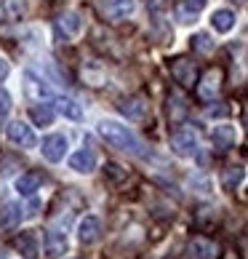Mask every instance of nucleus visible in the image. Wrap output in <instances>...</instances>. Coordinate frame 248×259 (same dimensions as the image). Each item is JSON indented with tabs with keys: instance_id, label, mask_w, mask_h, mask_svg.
<instances>
[{
	"instance_id": "nucleus-14",
	"label": "nucleus",
	"mask_w": 248,
	"mask_h": 259,
	"mask_svg": "<svg viewBox=\"0 0 248 259\" xmlns=\"http://www.w3.org/2000/svg\"><path fill=\"white\" fill-rule=\"evenodd\" d=\"M118 110L126 115L128 120H144V115H147V104L141 97H128V99H123L118 104Z\"/></svg>"
},
{
	"instance_id": "nucleus-20",
	"label": "nucleus",
	"mask_w": 248,
	"mask_h": 259,
	"mask_svg": "<svg viewBox=\"0 0 248 259\" xmlns=\"http://www.w3.org/2000/svg\"><path fill=\"white\" fill-rule=\"evenodd\" d=\"M184 115H187V102H184L182 94L174 91L168 97V118L174 120V123H179V120H184Z\"/></svg>"
},
{
	"instance_id": "nucleus-8",
	"label": "nucleus",
	"mask_w": 248,
	"mask_h": 259,
	"mask_svg": "<svg viewBox=\"0 0 248 259\" xmlns=\"http://www.w3.org/2000/svg\"><path fill=\"white\" fill-rule=\"evenodd\" d=\"M70 168H72V171H78V174H91V171L96 168V152L88 150V147H83V150H78V152H72Z\"/></svg>"
},
{
	"instance_id": "nucleus-15",
	"label": "nucleus",
	"mask_w": 248,
	"mask_h": 259,
	"mask_svg": "<svg viewBox=\"0 0 248 259\" xmlns=\"http://www.w3.org/2000/svg\"><path fill=\"white\" fill-rule=\"evenodd\" d=\"M235 139H237V131H235V126H227V123L214 126V131H211V142L219 150H230L235 145Z\"/></svg>"
},
{
	"instance_id": "nucleus-9",
	"label": "nucleus",
	"mask_w": 248,
	"mask_h": 259,
	"mask_svg": "<svg viewBox=\"0 0 248 259\" xmlns=\"http://www.w3.org/2000/svg\"><path fill=\"white\" fill-rule=\"evenodd\" d=\"M24 91L32 102H43L51 97V89L43 83V78H37L35 72H24Z\"/></svg>"
},
{
	"instance_id": "nucleus-29",
	"label": "nucleus",
	"mask_w": 248,
	"mask_h": 259,
	"mask_svg": "<svg viewBox=\"0 0 248 259\" xmlns=\"http://www.w3.org/2000/svg\"><path fill=\"white\" fill-rule=\"evenodd\" d=\"M208 115H214V118H224L227 107H211V110H208Z\"/></svg>"
},
{
	"instance_id": "nucleus-21",
	"label": "nucleus",
	"mask_w": 248,
	"mask_h": 259,
	"mask_svg": "<svg viewBox=\"0 0 248 259\" xmlns=\"http://www.w3.org/2000/svg\"><path fill=\"white\" fill-rule=\"evenodd\" d=\"M54 110L48 104H32L30 107V118L35 120V126H51L54 123Z\"/></svg>"
},
{
	"instance_id": "nucleus-19",
	"label": "nucleus",
	"mask_w": 248,
	"mask_h": 259,
	"mask_svg": "<svg viewBox=\"0 0 248 259\" xmlns=\"http://www.w3.org/2000/svg\"><path fill=\"white\" fill-rule=\"evenodd\" d=\"M245 177V168L243 166H227L222 171V187L224 190H237L240 187V182Z\"/></svg>"
},
{
	"instance_id": "nucleus-24",
	"label": "nucleus",
	"mask_w": 248,
	"mask_h": 259,
	"mask_svg": "<svg viewBox=\"0 0 248 259\" xmlns=\"http://www.w3.org/2000/svg\"><path fill=\"white\" fill-rule=\"evenodd\" d=\"M59 27H62V30H67L70 35H75V32L80 30V19L75 16V14H64V16L59 19Z\"/></svg>"
},
{
	"instance_id": "nucleus-7",
	"label": "nucleus",
	"mask_w": 248,
	"mask_h": 259,
	"mask_svg": "<svg viewBox=\"0 0 248 259\" xmlns=\"http://www.w3.org/2000/svg\"><path fill=\"white\" fill-rule=\"evenodd\" d=\"M78 238H80V243H85V246L96 243L99 238H102V222H99V217H83L80 222H78Z\"/></svg>"
},
{
	"instance_id": "nucleus-1",
	"label": "nucleus",
	"mask_w": 248,
	"mask_h": 259,
	"mask_svg": "<svg viewBox=\"0 0 248 259\" xmlns=\"http://www.w3.org/2000/svg\"><path fill=\"white\" fill-rule=\"evenodd\" d=\"M99 137L107 142L110 147H118L123 152H131V155H144V145L133 137V131L128 126H120L115 120H102L99 123Z\"/></svg>"
},
{
	"instance_id": "nucleus-6",
	"label": "nucleus",
	"mask_w": 248,
	"mask_h": 259,
	"mask_svg": "<svg viewBox=\"0 0 248 259\" xmlns=\"http://www.w3.org/2000/svg\"><path fill=\"white\" fill-rule=\"evenodd\" d=\"M43 158L51 160V163H59L64 155H67V137L62 134H51V137L43 139Z\"/></svg>"
},
{
	"instance_id": "nucleus-25",
	"label": "nucleus",
	"mask_w": 248,
	"mask_h": 259,
	"mask_svg": "<svg viewBox=\"0 0 248 259\" xmlns=\"http://www.w3.org/2000/svg\"><path fill=\"white\" fill-rule=\"evenodd\" d=\"M8 112H11V97L6 89H0V118H6Z\"/></svg>"
},
{
	"instance_id": "nucleus-13",
	"label": "nucleus",
	"mask_w": 248,
	"mask_h": 259,
	"mask_svg": "<svg viewBox=\"0 0 248 259\" xmlns=\"http://www.w3.org/2000/svg\"><path fill=\"white\" fill-rule=\"evenodd\" d=\"M24 219V208L22 203H6L3 208H0V227L3 230H14L22 225Z\"/></svg>"
},
{
	"instance_id": "nucleus-27",
	"label": "nucleus",
	"mask_w": 248,
	"mask_h": 259,
	"mask_svg": "<svg viewBox=\"0 0 248 259\" xmlns=\"http://www.w3.org/2000/svg\"><path fill=\"white\" fill-rule=\"evenodd\" d=\"M118 168H120V166H115V163H107V168H104V171H107L110 177H115V179H123L126 174H123V171H118Z\"/></svg>"
},
{
	"instance_id": "nucleus-16",
	"label": "nucleus",
	"mask_w": 248,
	"mask_h": 259,
	"mask_svg": "<svg viewBox=\"0 0 248 259\" xmlns=\"http://www.w3.org/2000/svg\"><path fill=\"white\" fill-rule=\"evenodd\" d=\"M54 107H56L59 115H64V118H70V120H83V107L75 99H70V97H56Z\"/></svg>"
},
{
	"instance_id": "nucleus-5",
	"label": "nucleus",
	"mask_w": 248,
	"mask_h": 259,
	"mask_svg": "<svg viewBox=\"0 0 248 259\" xmlns=\"http://www.w3.org/2000/svg\"><path fill=\"white\" fill-rule=\"evenodd\" d=\"M219 89H222V70H216V67H214V70H208L203 75V80L197 83V97L203 102H214Z\"/></svg>"
},
{
	"instance_id": "nucleus-3",
	"label": "nucleus",
	"mask_w": 248,
	"mask_h": 259,
	"mask_svg": "<svg viewBox=\"0 0 248 259\" xmlns=\"http://www.w3.org/2000/svg\"><path fill=\"white\" fill-rule=\"evenodd\" d=\"M6 137L11 139L16 147H24V150H32L37 145L32 128L27 126V123H22V120H11V123H8V126H6Z\"/></svg>"
},
{
	"instance_id": "nucleus-12",
	"label": "nucleus",
	"mask_w": 248,
	"mask_h": 259,
	"mask_svg": "<svg viewBox=\"0 0 248 259\" xmlns=\"http://www.w3.org/2000/svg\"><path fill=\"white\" fill-rule=\"evenodd\" d=\"M64 251H67V233H62V230H48L45 233V256L56 259Z\"/></svg>"
},
{
	"instance_id": "nucleus-26",
	"label": "nucleus",
	"mask_w": 248,
	"mask_h": 259,
	"mask_svg": "<svg viewBox=\"0 0 248 259\" xmlns=\"http://www.w3.org/2000/svg\"><path fill=\"white\" fill-rule=\"evenodd\" d=\"M182 6H184V8H189L192 14H200V11L206 8V0H184Z\"/></svg>"
},
{
	"instance_id": "nucleus-28",
	"label": "nucleus",
	"mask_w": 248,
	"mask_h": 259,
	"mask_svg": "<svg viewBox=\"0 0 248 259\" xmlns=\"http://www.w3.org/2000/svg\"><path fill=\"white\" fill-rule=\"evenodd\" d=\"M6 78H8V62L0 59V83H3Z\"/></svg>"
},
{
	"instance_id": "nucleus-22",
	"label": "nucleus",
	"mask_w": 248,
	"mask_h": 259,
	"mask_svg": "<svg viewBox=\"0 0 248 259\" xmlns=\"http://www.w3.org/2000/svg\"><path fill=\"white\" fill-rule=\"evenodd\" d=\"M16 246H19V251H22L27 259H35V256H37V246H35L32 233H24V235L16 241Z\"/></svg>"
},
{
	"instance_id": "nucleus-2",
	"label": "nucleus",
	"mask_w": 248,
	"mask_h": 259,
	"mask_svg": "<svg viewBox=\"0 0 248 259\" xmlns=\"http://www.w3.org/2000/svg\"><path fill=\"white\" fill-rule=\"evenodd\" d=\"M171 150L179 158H192L197 152V134L192 128H176L171 134Z\"/></svg>"
},
{
	"instance_id": "nucleus-4",
	"label": "nucleus",
	"mask_w": 248,
	"mask_h": 259,
	"mask_svg": "<svg viewBox=\"0 0 248 259\" xmlns=\"http://www.w3.org/2000/svg\"><path fill=\"white\" fill-rule=\"evenodd\" d=\"M171 75L176 78V83H182L184 89H189V85L197 80V67H195V62H189V59H184V56H179V59L171 62Z\"/></svg>"
},
{
	"instance_id": "nucleus-18",
	"label": "nucleus",
	"mask_w": 248,
	"mask_h": 259,
	"mask_svg": "<svg viewBox=\"0 0 248 259\" xmlns=\"http://www.w3.org/2000/svg\"><path fill=\"white\" fill-rule=\"evenodd\" d=\"M211 24H214L216 32L224 35L235 27V14L230 11V8H219V11H214V16H211Z\"/></svg>"
},
{
	"instance_id": "nucleus-11",
	"label": "nucleus",
	"mask_w": 248,
	"mask_h": 259,
	"mask_svg": "<svg viewBox=\"0 0 248 259\" xmlns=\"http://www.w3.org/2000/svg\"><path fill=\"white\" fill-rule=\"evenodd\" d=\"M189 256L192 259H219V246L208 238H192L189 241Z\"/></svg>"
},
{
	"instance_id": "nucleus-17",
	"label": "nucleus",
	"mask_w": 248,
	"mask_h": 259,
	"mask_svg": "<svg viewBox=\"0 0 248 259\" xmlns=\"http://www.w3.org/2000/svg\"><path fill=\"white\" fill-rule=\"evenodd\" d=\"M40 185H43V177L35 174V171H30V174H22L16 179V193L24 195V198H30V195H35L37 190H40Z\"/></svg>"
},
{
	"instance_id": "nucleus-10",
	"label": "nucleus",
	"mask_w": 248,
	"mask_h": 259,
	"mask_svg": "<svg viewBox=\"0 0 248 259\" xmlns=\"http://www.w3.org/2000/svg\"><path fill=\"white\" fill-rule=\"evenodd\" d=\"M102 8H104V14H107L112 22H120V19H126V16L133 14L136 0H104Z\"/></svg>"
},
{
	"instance_id": "nucleus-23",
	"label": "nucleus",
	"mask_w": 248,
	"mask_h": 259,
	"mask_svg": "<svg viewBox=\"0 0 248 259\" xmlns=\"http://www.w3.org/2000/svg\"><path fill=\"white\" fill-rule=\"evenodd\" d=\"M192 49L200 51V54H211V51H214V40H211L206 32H197V35L192 37Z\"/></svg>"
}]
</instances>
